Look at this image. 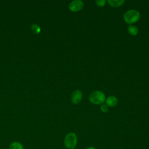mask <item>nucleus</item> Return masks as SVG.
<instances>
[{
	"mask_svg": "<svg viewBox=\"0 0 149 149\" xmlns=\"http://www.w3.org/2000/svg\"><path fill=\"white\" fill-rule=\"evenodd\" d=\"M77 137L76 134L73 132L68 133L65 137L63 144L67 149H75L77 145Z\"/></svg>",
	"mask_w": 149,
	"mask_h": 149,
	"instance_id": "f257e3e1",
	"label": "nucleus"
},
{
	"mask_svg": "<svg viewBox=\"0 0 149 149\" xmlns=\"http://www.w3.org/2000/svg\"><path fill=\"white\" fill-rule=\"evenodd\" d=\"M140 14L139 11L134 9H130L126 11L123 15V19L127 24H132L139 20Z\"/></svg>",
	"mask_w": 149,
	"mask_h": 149,
	"instance_id": "f03ea898",
	"label": "nucleus"
},
{
	"mask_svg": "<svg viewBox=\"0 0 149 149\" xmlns=\"http://www.w3.org/2000/svg\"><path fill=\"white\" fill-rule=\"evenodd\" d=\"M90 101L94 104H102L105 100V94L100 91H94L89 95Z\"/></svg>",
	"mask_w": 149,
	"mask_h": 149,
	"instance_id": "7ed1b4c3",
	"label": "nucleus"
},
{
	"mask_svg": "<svg viewBox=\"0 0 149 149\" xmlns=\"http://www.w3.org/2000/svg\"><path fill=\"white\" fill-rule=\"evenodd\" d=\"M84 6V3L80 0H74L72 1L69 5V8L70 10L72 12H77L83 9Z\"/></svg>",
	"mask_w": 149,
	"mask_h": 149,
	"instance_id": "20e7f679",
	"label": "nucleus"
},
{
	"mask_svg": "<svg viewBox=\"0 0 149 149\" xmlns=\"http://www.w3.org/2000/svg\"><path fill=\"white\" fill-rule=\"evenodd\" d=\"M83 94L81 91L80 90H74L70 97V100L72 103L74 104H79L82 100Z\"/></svg>",
	"mask_w": 149,
	"mask_h": 149,
	"instance_id": "39448f33",
	"label": "nucleus"
},
{
	"mask_svg": "<svg viewBox=\"0 0 149 149\" xmlns=\"http://www.w3.org/2000/svg\"><path fill=\"white\" fill-rule=\"evenodd\" d=\"M105 102L106 104L110 107H112L115 106L117 103H118V99L116 97L113 96V95H111L108 97L106 99H105Z\"/></svg>",
	"mask_w": 149,
	"mask_h": 149,
	"instance_id": "423d86ee",
	"label": "nucleus"
},
{
	"mask_svg": "<svg viewBox=\"0 0 149 149\" xmlns=\"http://www.w3.org/2000/svg\"><path fill=\"white\" fill-rule=\"evenodd\" d=\"M107 2L108 4L113 7H118L122 5L125 1L124 0H108Z\"/></svg>",
	"mask_w": 149,
	"mask_h": 149,
	"instance_id": "0eeeda50",
	"label": "nucleus"
},
{
	"mask_svg": "<svg viewBox=\"0 0 149 149\" xmlns=\"http://www.w3.org/2000/svg\"><path fill=\"white\" fill-rule=\"evenodd\" d=\"M9 149H24V147L20 142L13 141L9 144Z\"/></svg>",
	"mask_w": 149,
	"mask_h": 149,
	"instance_id": "6e6552de",
	"label": "nucleus"
},
{
	"mask_svg": "<svg viewBox=\"0 0 149 149\" xmlns=\"http://www.w3.org/2000/svg\"><path fill=\"white\" fill-rule=\"evenodd\" d=\"M127 31L131 36H136L139 30L138 28L134 25H130L127 27Z\"/></svg>",
	"mask_w": 149,
	"mask_h": 149,
	"instance_id": "1a4fd4ad",
	"label": "nucleus"
},
{
	"mask_svg": "<svg viewBox=\"0 0 149 149\" xmlns=\"http://www.w3.org/2000/svg\"><path fill=\"white\" fill-rule=\"evenodd\" d=\"M31 30H32V31H33L34 33H36V34L39 33L40 32V30H41L40 27L38 26H37V24H33V25H32V26H31Z\"/></svg>",
	"mask_w": 149,
	"mask_h": 149,
	"instance_id": "9d476101",
	"label": "nucleus"
},
{
	"mask_svg": "<svg viewBox=\"0 0 149 149\" xmlns=\"http://www.w3.org/2000/svg\"><path fill=\"white\" fill-rule=\"evenodd\" d=\"M106 3V1L105 0H97L95 1V3L97 6H100V7H102L105 5Z\"/></svg>",
	"mask_w": 149,
	"mask_h": 149,
	"instance_id": "9b49d317",
	"label": "nucleus"
},
{
	"mask_svg": "<svg viewBox=\"0 0 149 149\" xmlns=\"http://www.w3.org/2000/svg\"><path fill=\"white\" fill-rule=\"evenodd\" d=\"M100 109H101V110L103 112H107L108 111V106L107 104H102L101 105Z\"/></svg>",
	"mask_w": 149,
	"mask_h": 149,
	"instance_id": "f8f14e48",
	"label": "nucleus"
},
{
	"mask_svg": "<svg viewBox=\"0 0 149 149\" xmlns=\"http://www.w3.org/2000/svg\"><path fill=\"white\" fill-rule=\"evenodd\" d=\"M86 149H96L95 147H92V146H90V147H88L87 148H86Z\"/></svg>",
	"mask_w": 149,
	"mask_h": 149,
	"instance_id": "ddd939ff",
	"label": "nucleus"
}]
</instances>
